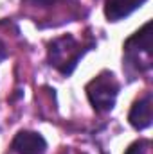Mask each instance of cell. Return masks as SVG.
Segmentation results:
<instances>
[{"instance_id":"cell-8","label":"cell","mask_w":153,"mask_h":154,"mask_svg":"<svg viewBox=\"0 0 153 154\" xmlns=\"http://www.w3.org/2000/svg\"><path fill=\"white\" fill-rule=\"evenodd\" d=\"M65 0H24V4H27L29 7H36V9H52L58 4H63Z\"/></svg>"},{"instance_id":"cell-3","label":"cell","mask_w":153,"mask_h":154,"mask_svg":"<svg viewBox=\"0 0 153 154\" xmlns=\"http://www.w3.org/2000/svg\"><path fill=\"white\" fill-rule=\"evenodd\" d=\"M85 90H86V97L90 104L94 106V109L105 113L114 108L117 93H119V82L112 72L103 70L99 75L94 77L86 84Z\"/></svg>"},{"instance_id":"cell-4","label":"cell","mask_w":153,"mask_h":154,"mask_svg":"<svg viewBox=\"0 0 153 154\" xmlns=\"http://www.w3.org/2000/svg\"><path fill=\"white\" fill-rule=\"evenodd\" d=\"M13 151L16 154H45L47 152V142L45 138L34 131H20L13 143Z\"/></svg>"},{"instance_id":"cell-7","label":"cell","mask_w":153,"mask_h":154,"mask_svg":"<svg viewBox=\"0 0 153 154\" xmlns=\"http://www.w3.org/2000/svg\"><path fill=\"white\" fill-rule=\"evenodd\" d=\"M124 154H151V142L150 140H139L128 147Z\"/></svg>"},{"instance_id":"cell-1","label":"cell","mask_w":153,"mask_h":154,"mask_svg":"<svg viewBox=\"0 0 153 154\" xmlns=\"http://www.w3.org/2000/svg\"><path fill=\"white\" fill-rule=\"evenodd\" d=\"M151 22H148L141 31H137L124 43V63L128 72L142 74L151 68Z\"/></svg>"},{"instance_id":"cell-2","label":"cell","mask_w":153,"mask_h":154,"mask_svg":"<svg viewBox=\"0 0 153 154\" xmlns=\"http://www.w3.org/2000/svg\"><path fill=\"white\" fill-rule=\"evenodd\" d=\"M90 47L92 45L83 47L74 36L65 34L49 43V61L63 75H70L77 66V61L85 56L86 50H90Z\"/></svg>"},{"instance_id":"cell-9","label":"cell","mask_w":153,"mask_h":154,"mask_svg":"<svg viewBox=\"0 0 153 154\" xmlns=\"http://www.w3.org/2000/svg\"><path fill=\"white\" fill-rule=\"evenodd\" d=\"M5 56H7V50H5V45L0 41V61L2 59H5Z\"/></svg>"},{"instance_id":"cell-6","label":"cell","mask_w":153,"mask_h":154,"mask_svg":"<svg viewBox=\"0 0 153 154\" xmlns=\"http://www.w3.org/2000/svg\"><path fill=\"white\" fill-rule=\"evenodd\" d=\"M146 0H106L105 4V14L110 22H119L132 14L135 9H139Z\"/></svg>"},{"instance_id":"cell-5","label":"cell","mask_w":153,"mask_h":154,"mask_svg":"<svg viewBox=\"0 0 153 154\" xmlns=\"http://www.w3.org/2000/svg\"><path fill=\"white\" fill-rule=\"evenodd\" d=\"M128 120L135 129H146L151 125V93H146L132 106Z\"/></svg>"}]
</instances>
